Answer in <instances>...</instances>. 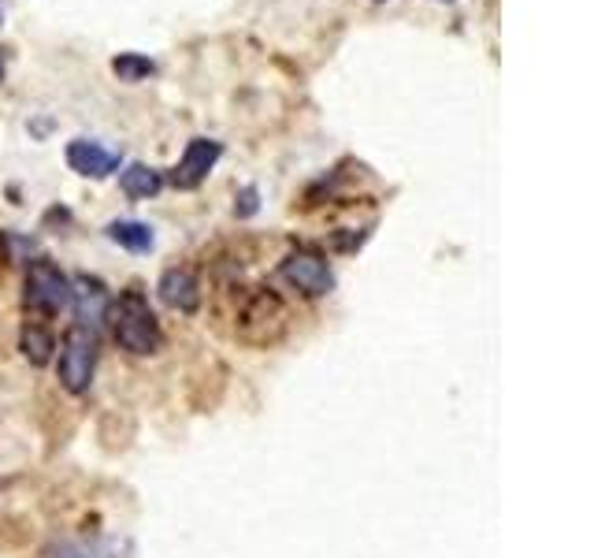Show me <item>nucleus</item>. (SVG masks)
Returning <instances> with one entry per match:
<instances>
[{"label": "nucleus", "mask_w": 594, "mask_h": 558, "mask_svg": "<svg viewBox=\"0 0 594 558\" xmlns=\"http://www.w3.org/2000/svg\"><path fill=\"white\" fill-rule=\"evenodd\" d=\"M112 320V335L127 354H138V358H149L163 347V331L157 313L149 309V302L141 298L138 291L119 294L116 302H108V317Z\"/></svg>", "instance_id": "nucleus-1"}, {"label": "nucleus", "mask_w": 594, "mask_h": 558, "mask_svg": "<svg viewBox=\"0 0 594 558\" xmlns=\"http://www.w3.org/2000/svg\"><path fill=\"white\" fill-rule=\"evenodd\" d=\"M94 369H97V335L75 324V328L64 335V343H60V365H56L60 383H64L71 394H82L94 383Z\"/></svg>", "instance_id": "nucleus-2"}, {"label": "nucleus", "mask_w": 594, "mask_h": 558, "mask_svg": "<svg viewBox=\"0 0 594 558\" xmlns=\"http://www.w3.org/2000/svg\"><path fill=\"white\" fill-rule=\"evenodd\" d=\"M23 302H26V309L53 317V313H60L71 302V283L53 261H34V265L26 269Z\"/></svg>", "instance_id": "nucleus-3"}, {"label": "nucleus", "mask_w": 594, "mask_h": 558, "mask_svg": "<svg viewBox=\"0 0 594 558\" xmlns=\"http://www.w3.org/2000/svg\"><path fill=\"white\" fill-rule=\"evenodd\" d=\"M279 276L290 283L294 291H301L305 298H320V294L335 287V272L327 265V257H320L316 250L286 253V261L279 265Z\"/></svg>", "instance_id": "nucleus-4"}, {"label": "nucleus", "mask_w": 594, "mask_h": 558, "mask_svg": "<svg viewBox=\"0 0 594 558\" xmlns=\"http://www.w3.org/2000/svg\"><path fill=\"white\" fill-rule=\"evenodd\" d=\"M223 157V146L216 138H193L187 146V154L171 171V187L179 190H198L204 179H209V171L216 168V160Z\"/></svg>", "instance_id": "nucleus-5"}, {"label": "nucleus", "mask_w": 594, "mask_h": 558, "mask_svg": "<svg viewBox=\"0 0 594 558\" xmlns=\"http://www.w3.org/2000/svg\"><path fill=\"white\" fill-rule=\"evenodd\" d=\"M108 291L105 283L94 280V276H78L71 283V306H75V317H78V328L86 331H97L100 320L108 317Z\"/></svg>", "instance_id": "nucleus-6"}, {"label": "nucleus", "mask_w": 594, "mask_h": 558, "mask_svg": "<svg viewBox=\"0 0 594 558\" xmlns=\"http://www.w3.org/2000/svg\"><path fill=\"white\" fill-rule=\"evenodd\" d=\"M67 165H71V171H78V176L105 179L119 168V154H112V149H105L100 141L75 138L67 146Z\"/></svg>", "instance_id": "nucleus-7"}, {"label": "nucleus", "mask_w": 594, "mask_h": 558, "mask_svg": "<svg viewBox=\"0 0 594 558\" xmlns=\"http://www.w3.org/2000/svg\"><path fill=\"white\" fill-rule=\"evenodd\" d=\"M160 302L176 313H198L201 306V287H198V276L190 269H168L160 276Z\"/></svg>", "instance_id": "nucleus-8"}, {"label": "nucleus", "mask_w": 594, "mask_h": 558, "mask_svg": "<svg viewBox=\"0 0 594 558\" xmlns=\"http://www.w3.org/2000/svg\"><path fill=\"white\" fill-rule=\"evenodd\" d=\"M108 239L112 242H119L123 250H130V253H149L152 250V228L149 223H141V220H116V223H108Z\"/></svg>", "instance_id": "nucleus-9"}, {"label": "nucleus", "mask_w": 594, "mask_h": 558, "mask_svg": "<svg viewBox=\"0 0 594 558\" xmlns=\"http://www.w3.org/2000/svg\"><path fill=\"white\" fill-rule=\"evenodd\" d=\"M119 187H123V194H127V198H152V194H160L163 176H160V171L146 168V165H130L119 176Z\"/></svg>", "instance_id": "nucleus-10"}, {"label": "nucleus", "mask_w": 594, "mask_h": 558, "mask_svg": "<svg viewBox=\"0 0 594 558\" xmlns=\"http://www.w3.org/2000/svg\"><path fill=\"white\" fill-rule=\"evenodd\" d=\"M19 347H23L30 365H49V358H53V350H56V339H53V331H49L45 324L30 320L26 328H23V339H19Z\"/></svg>", "instance_id": "nucleus-11"}, {"label": "nucleus", "mask_w": 594, "mask_h": 558, "mask_svg": "<svg viewBox=\"0 0 594 558\" xmlns=\"http://www.w3.org/2000/svg\"><path fill=\"white\" fill-rule=\"evenodd\" d=\"M112 71H116L123 83H138V78H149L152 71H157V64L141 53H119L116 60H112Z\"/></svg>", "instance_id": "nucleus-12"}, {"label": "nucleus", "mask_w": 594, "mask_h": 558, "mask_svg": "<svg viewBox=\"0 0 594 558\" xmlns=\"http://www.w3.org/2000/svg\"><path fill=\"white\" fill-rule=\"evenodd\" d=\"M45 558H112V551H108L105 544H75V540H64V544L49 547Z\"/></svg>", "instance_id": "nucleus-13"}, {"label": "nucleus", "mask_w": 594, "mask_h": 558, "mask_svg": "<svg viewBox=\"0 0 594 558\" xmlns=\"http://www.w3.org/2000/svg\"><path fill=\"white\" fill-rule=\"evenodd\" d=\"M257 212V190H242V206H238V217H253Z\"/></svg>", "instance_id": "nucleus-14"}, {"label": "nucleus", "mask_w": 594, "mask_h": 558, "mask_svg": "<svg viewBox=\"0 0 594 558\" xmlns=\"http://www.w3.org/2000/svg\"><path fill=\"white\" fill-rule=\"evenodd\" d=\"M0 78H4V49H0Z\"/></svg>", "instance_id": "nucleus-15"}]
</instances>
